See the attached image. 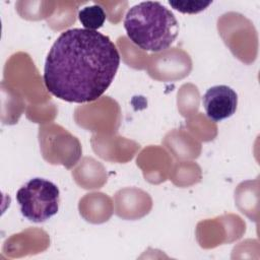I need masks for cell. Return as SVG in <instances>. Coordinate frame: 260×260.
I'll list each match as a JSON object with an SVG mask.
<instances>
[{"mask_svg":"<svg viewBox=\"0 0 260 260\" xmlns=\"http://www.w3.org/2000/svg\"><path fill=\"white\" fill-rule=\"evenodd\" d=\"M120 54L108 36L70 28L52 45L44 67V83L54 96L68 103L98 100L113 82Z\"/></svg>","mask_w":260,"mask_h":260,"instance_id":"cell-1","label":"cell"},{"mask_svg":"<svg viewBox=\"0 0 260 260\" xmlns=\"http://www.w3.org/2000/svg\"><path fill=\"white\" fill-rule=\"evenodd\" d=\"M124 27L133 44L150 52L169 49L179 34L176 16L158 1H144L132 6L125 15Z\"/></svg>","mask_w":260,"mask_h":260,"instance_id":"cell-2","label":"cell"},{"mask_svg":"<svg viewBox=\"0 0 260 260\" xmlns=\"http://www.w3.org/2000/svg\"><path fill=\"white\" fill-rule=\"evenodd\" d=\"M16 201L26 219L36 223L44 222L58 212L60 190L49 180L32 178L18 189Z\"/></svg>","mask_w":260,"mask_h":260,"instance_id":"cell-3","label":"cell"},{"mask_svg":"<svg viewBox=\"0 0 260 260\" xmlns=\"http://www.w3.org/2000/svg\"><path fill=\"white\" fill-rule=\"evenodd\" d=\"M202 104L207 117L213 122H219L236 113L238 94L228 85H214L203 94Z\"/></svg>","mask_w":260,"mask_h":260,"instance_id":"cell-4","label":"cell"},{"mask_svg":"<svg viewBox=\"0 0 260 260\" xmlns=\"http://www.w3.org/2000/svg\"><path fill=\"white\" fill-rule=\"evenodd\" d=\"M78 19L85 29L98 30L106 21V12L100 5L85 6L79 10Z\"/></svg>","mask_w":260,"mask_h":260,"instance_id":"cell-5","label":"cell"},{"mask_svg":"<svg viewBox=\"0 0 260 260\" xmlns=\"http://www.w3.org/2000/svg\"><path fill=\"white\" fill-rule=\"evenodd\" d=\"M211 3L212 1H194V0H191V1L170 0L169 1V4L177 11H180L182 13H189V14H195V13L201 12L204 9H206Z\"/></svg>","mask_w":260,"mask_h":260,"instance_id":"cell-6","label":"cell"}]
</instances>
